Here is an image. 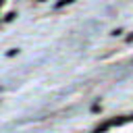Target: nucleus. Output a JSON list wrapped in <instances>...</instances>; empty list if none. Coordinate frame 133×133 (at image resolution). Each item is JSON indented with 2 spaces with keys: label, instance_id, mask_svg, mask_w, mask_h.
Here are the masks:
<instances>
[{
  "label": "nucleus",
  "instance_id": "2",
  "mask_svg": "<svg viewBox=\"0 0 133 133\" xmlns=\"http://www.w3.org/2000/svg\"><path fill=\"white\" fill-rule=\"evenodd\" d=\"M73 2H75V0H58V2L54 4V8L58 10V8H64V6H69V4H73Z\"/></svg>",
  "mask_w": 133,
  "mask_h": 133
},
{
  "label": "nucleus",
  "instance_id": "3",
  "mask_svg": "<svg viewBox=\"0 0 133 133\" xmlns=\"http://www.w3.org/2000/svg\"><path fill=\"white\" fill-rule=\"evenodd\" d=\"M121 33H123V29H114V31H112L110 35H114V37H116V35H121Z\"/></svg>",
  "mask_w": 133,
  "mask_h": 133
},
{
  "label": "nucleus",
  "instance_id": "1",
  "mask_svg": "<svg viewBox=\"0 0 133 133\" xmlns=\"http://www.w3.org/2000/svg\"><path fill=\"white\" fill-rule=\"evenodd\" d=\"M2 17H4V19H2V23H10V21L17 17V12H15V10H8V12H4Z\"/></svg>",
  "mask_w": 133,
  "mask_h": 133
},
{
  "label": "nucleus",
  "instance_id": "4",
  "mask_svg": "<svg viewBox=\"0 0 133 133\" xmlns=\"http://www.w3.org/2000/svg\"><path fill=\"white\" fill-rule=\"evenodd\" d=\"M125 42H133V33H129V35L125 37Z\"/></svg>",
  "mask_w": 133,
  "mask_h": 133
},
{
  "label": "nucleus",
  "instance_id": "5",
  "mask_svg": "<svg viewBox=\"0 0 133 133\" xmlns=\"http://www.w3.org/2000/svg\"><path fill=\"white\" fill-rule=\"evenodd\" d=\"M39 2H48V0H39Z\"/></svg>",
  "mask_w": 133,
  "mask_h": 133
}]
</instances>
